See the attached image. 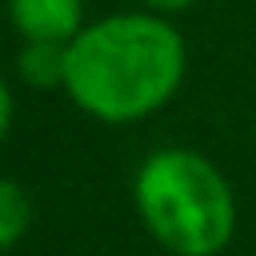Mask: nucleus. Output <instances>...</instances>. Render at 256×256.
Masks as SVG:
<instances>
[{"mask_svg": "<svg viewBox=\"0 0 256 256\" xmlns=\"http://www.w3.org/2000/svg\"><path fill=\"white\" fill-rule=\"evenodd\" d=\"M188 76V40L160 12H108L68 40L64 96L96 124L156 116Z\"/></svg>", "mask_w": 256, "mask_h": 256, "instance_id": "f257e3e1", "label": "nucleus"}, {"mask_svg": "<svg viewBox=\"0 0 256 256\" xmlns=\"http://www.w3.org/2000/svg\"><path fill=\"white\" fill-rule=\"evenodd\" d=\"M132 208L168 256H220L236 236V192L196 148L168 144L140 160Z\"/></svg>", "mask_w": 256, "mask_h": 256, "instance_id": "f03ea898", "label": "nucleus"}, {"mask_svg": "<svg viewBox=\"0 0 256 256\" xmlns=\"http://www.w3.org/2000/svg\"><path fill=\"white\" fill-rule=\"evenodd\" d=\"M8 24L20 40H60L68 44L88 20L84 0H4Z\"/></svg>", "mask_w": 256, "mask_h": 256, "instance_id": "7ed1b4c3", "label": "nucleus"}, {"mask_svg": "<svg viewBox=\"0 0 256 256\" xmlns=\"http://www.w3.org/2000/svg\"><path fill=\"white\" fill-rule=\"evenodd\" d=\"M64 68H68V44H60V40H20L16 76L28 88H36V92L64 88Z\"/></svg>", "mask_w": 256, "mask_h": 256, "instance_id": "20e7f679", "label": "nucleus"}, {"mask_svg": "<svg viewBox=\"0 0 256 256\" xmlns=\"http://www.w3.org/2000/svg\"><path fill=\"white\" fill-rule=\"evenodd\" d=\"M36 220V204H32V192L12 180V176H0V252L16 248L28 228Z\"/></svg>", "mask_w": 256, "mask_h": 256, "instance_id": "39448f33", "label": "nucleus"}, {"mask_svg": "<svg viewBox=\"0 0 256 256\" xmlns=\"http://www.w3.org/2000/svg\"><path fill=\"white\" fill-rule=\"evenodd\" d=\"M12 120H16V92H12V84L0 76V144L8 140V132H12Z\"/></svg>", "mask_w": 256, "mask_h": 256, "instance_id": "423d86ee", "label": "nucleus"}, {"mask_svg": "<svg viewBox=\"0 0 256 256\" xmlns=\"http://www.w3.org/2000/svg\"><path fill=\"white\" fill-rule=\"evenodd\" d=\"M148 12H160V16H176V12H188L192 4H200V0H140Z\"/></svg>", "mask_w": 256, "mask_h": 256, "instance_id": "0eeeda50", "label": "nucleus"}]
</instances>
